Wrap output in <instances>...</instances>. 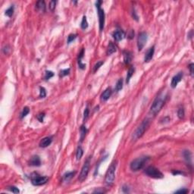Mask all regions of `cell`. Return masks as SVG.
<instances>
[{
    "label": "cell",
    "mask_w": 194,
    "mask_h": 194,
    "mask_svg": "<svg viewBox=\"0 0 194 194\" xmlns=\"http://www.w3.org/2000/svg\"><path fill=\"white\" fill-rule=\"evenodd\" d=\"M166 99H167V95L165 94H160L158 96L156 97V99L154 100L150 108V113L152 115H155L157 113L160 112V110L162 109V107L165 104Z\"/></svg>",
    "instance_id": "obj_1"
},
{
    "label": "cell",
    "mask_w": 194,
    "mask_h": 194,
    "mask_svg": "<svg viewBox=\"0 0 194 194\" xmlns=\"http://www.w3.org/2000/svg\"><path fill=\"white\" fill-rule=\"evenodd\" d=\"M116 168H117V161H114L109 166L105 177V182L108 186H112L115 181Z\"/></svg>",
    "instance_id": "obj_2"
},
{
    "label": "cell",
    "mask_w": 194,
    "mask_h": 194,
    "mask_svg": "<svg viewBox=\"0 0 194 194\" xmlns=\"http://www.w3.org/2000/svg\"><path fill=\"white\" fill-rule=\"evenodd\" d=\"M149 123H150V121L148 118L144 119L142 121V123L140 124V125L136 129L135 132L134 133V134H133V140H137L140 139V137H142L143 135L144 134L145 131L148 128V127L149 126Z\"/></svg>",
    "instance_id": "obj_3"
},
{
    "label": "cell",
    "mask_w": 194,
    "mask_h": 194,
    "mask_svg": "<svg viewBox=\"0 0 194 194\" xmlns=\"http://www.w3.org/2000/svg\"><path fill=\"white\" fill-rule=\"evenodd\" d=\"M149 159V157H147V156L137 158H136V159H134V161H131V163L130 165V168L133 171H140L144 167L145 164L146 163V161Z\"/></svg>",
    "instance_id": "obj_4"
},
{
    "label": "cell",
    "mask_w": 194,
    "mask_h": 194,
    "mask_svg": "<svg viewBox=\"0 0 194 194\" xmlns=\"http://www.w3.org/2000/svg\"><path fill=\"white\" fill-rule=\"evenodd\" d=\"M145 174L152 177V178H155V179H161V178H163L164 175L163 174L156 168L153 167V166H149L147 167L145 171H144Z\"/></svg>",
    "instance_id": "obj_5"
},
{
    "label": "cell",
    "mask_w": 194,
    "mask_h": 194,
    "mask_svg": "<svg viewBox=\"0 0 194 194\" xmlns=\"http://www.w3.org/2000/svg\"><path fill=\"white\" fill-rule=\"evenodd\" d=\"M101 1H98L96 3V9L97 12H98V16H99V22H100V31H103L104 29V25H105V12L104 10L101 9Z\"/></svg>",
    "instance_id": "obj_6"
},
{
    "label": "cell",
    "mask_w": 194,
    "mask_h": 194,
    "mask_svg": "<svg viewBox=\"0 0 194 194\" xmlns=\"http://www.w3.org/2000/svg\"><path fill=\"white\" fill-rule=\"evenodd\" d=\"M48 180H49L48 177L40 176V175H39L38 174H36V173H34L31 176V182H32V184L34 185V186L43 185V184L46 183Z\"/></svg>",
    "instance_id": "obj_7"
},
{
    "label": "cell",
    "mask_w": 194,
    "mask_h": 194,
    "mask_svg": "<svg viewBox=\"0 0 194 194\" xmlns=\"http://www.w3.org/2000/svg\"><path fill=\"white\" fill-rule=\"evenodd\" d=\"M89 166H90V157L86 160V161L84 162V165L82 167V169H81V171H80V174L79 178H78V180L80 182L85 180L86 178L87 177L88 173L89 171Z\"/></svg>",
    "instance_id": "obj_8"
},
{
    "label": "cell",
    "mask_w": 194,
    "mask_h": 194,
    "mask_svg": "<svg viewBox=\"0 0 194 194\" xmlns=\"http://www.w3.org/2000/svg\"><path fill=\"white\" fill-rule=\"evenodd\" d=\"M147 40H148V35L146 32H142L139 34L138 40H137V47L139 51H141L143 49Z\"/></svg>",
    "instance_id": "obj_9"
},
{
    "label": "cell",
    "mask_w": 194,
    "mask_h": 194,
    "mask_svg": "<svg viewBox=\"0 0 194 194\" xmlns=\"http://www.w3.org/2000/svg\"><path fill=\"white\" fill-rule=\"evenodd\" d=\"M182 77H183V73L182 72H179L177 74L174 76L171 79V87L175 88L177 86V85L178 84V83H180L181 81Z\"/></svg>",
    "instance_id": "obj_10"
},
{
    "label": "cell",
    "mask_w": 194,
    "mask_h": 194,
    "mask_svg": "<svg viewBox=\"0 0 194 194\" xmlns=\"http://www.w3.org/2000/svg\"><path fill=\"white\" fill-rule=\"evenodd\" d=\"M154 52H155V46H152L150 47L147 52H146L145 54V57H144V61L145 62H149L152 58H153V55H154Z\"/></svg>",
    "instance_id": "obj_11"
},
{
    "label": "cell",
    "mask_w": 194,
    "mask_h": 194,
    "mask_svg": "<svg viewBox=\"0 0 194 194\" xmlns=\"http://www.w3.org/2000/svg\"><path fill=\"white\" fill-rule=\"evenodd\" d=\"M52 142V137H46L43 138L40 142V146L41 148H46L48 147Z\"/></svg>",
    "instance_id": "obj_12"
},
{
    "label": "cell",
    "mask_w": 194,
    "mask_h": 194,
    "mask_svg": "<svg viewBox=\"0 0 194 194\" xmlns=\"http://www.w3.org/2000/svg\"><path fill=\"white\" fill-rule=\"evenodd\" d=\"M112 36L116 41H121L125 37V33L122 30H117L113 33Z\"/></svg>",
    "instance_id": "obj_13"
},
{
    "label": "cell",
    "mask_w": 194,
    "mask_h": 194,
    "mask_svg": "<svg viewBox=\"0 0 194 194\" xmlns=\"http://www.w3.org/2000/svg\"><path fill=\"white\" fill-rule=\"evenodd\" d=\"M112 94V89L110 87L107 88L101 95V100L103 101V102L107 101L111 97Z\"/></svg>",
    "instance_id": "obj_14"
},
{
    "label": "cell",
    "mask_w": 194,
    "mask_h": 194,
    "mask_svg": "<svg viewBox=\"0 0 194 194\" xmlns=\"http://www.w3.org/2000/svg\"><path fill=\"white\" fill-rule=\"evenodd\" d=\"M29 164H30V165H31V166H36V167L40 166V165H41V160H40V158L38 155H34V156H32V158H30V161H29Z\"/></svg>",
    "instance_id": "obj_15"
},
{
    "label": "cell",
    "mask_w": 194,
    "mask_h": 194,
    "mask_svg": "<svg viewBox=\"0 0 194 194\" xmlns=\"http://www.w3.org/2000/svg\"><path fill=\"white\" fill-rule=\"evenodd\" d=\"M117 49H116V46L115 45L112 43V42H110L109 46H108V49H107V51H106V53L108 55H110L113 53H115L116 52Z\"/></svg>",
    "instance_id": "obj_16"
},
{
    "label": "cell",
    "mask_w": 194,
    "mask_h": 194,
    "mask_svg": "<svg viewBox=\"0 0 194 194\" xmlns=\"http://www.w3.org/2000/svg\"><path fill=\"white\" fill-rule=\"evenodd\" d=\"M83 53H84V49H82V50L80 51V52L79 53V55H78V59H77V61H78V65H79V68L80 69H84L86 68V64H83L82 63V58L83 57Z\"/></svg>",
    "instance_id": "obj_17"
},
{
    "label": "cell",
    "mask_w": 194,
    "mask_h": 194,
    "mask_svg": "<svg viewBox=\"0 0 194 194\" xmlns=\"http://www.w3.org/2000/svg\"><path fill=\"white\" fill-rule=\"evenodd\" d=\"M132 60V53L129 51L124 52V61L125 64H129Z\"/></svg>",
    "instance_id": "obj_18"
},
{
    "label": "cell",
    "mask_w": 194,
    "mask_h": 194,
    "mask_svg": "<svg viewBox=\"0 0 194 194\" xmlns=\"http://www.w3.org/2000/svg\"><path fill=\"white\" fill-rule=\"evenodd\" d=\"M76 174V171H70V172H68L66 173L65 174H64L63 176V180L65 181V182H68L69 180H71L75 175Z\"/></svg>",
    "instance_id": "obj_19"
},
{
    "label": "cell",
    "mask_w": 194,
    "mask_h": 194,
    "mask_svg": "<svg viewBox=\"0 0 194 194\" xmlns=\"http://www.w3.org/2000/svg\"><path fill=\"white\" fill-rule=\"evenodd\" d=\"M36 8L42 12H46V3L44 1H38L36 4Z\"/></svg>",
    "instance_id": "obj_20"
},
{
    "label": "cell",
    "mask_w": 194,
    "mask_h": 194,
    "mask_svg": "<svg viewBox=\"0 0 194 194\" xmlns=\"http://www.w3.org/2000/svg\"><path fill=\"white\" fill-rule=\"evenodd\" d=\"M83 155V149H82L81 146H78L77 149V152H76V158L77 160H80L82 156Z\"/></svg>",
    "instance_id": "obj_21"
},
{
    "label": "cell",
    "mask_w": 194,
    "mask_h": 194,
    "mask_svg": "<svg viewBox=\"0 0 194 194\" xmlns=\"http://www.w3.org/2000/svg\"><path fill=\"white\" fill-rule=\"evenodd\" d=\"M86 132H87V130L86 128V127L84 125H82L80 127V141L82 142L83 140V139L85 138L86 137Z\"/></svg>",
    "instance_id": "obj_22"
},
{
    "label": "cell",
    "mask_w": 194,
    "mask_h": 194,
    "mask_svg": "<svg viewBox=\"0 0 194 194\" xmlns=\"http://www.w3.org/2000/svg\"><path fill=\"white\" fill-rule=\"evenodd\" d=\"M134 68L133 67L130 68L128 71H127V78H126V83H128L130 82V80L131 78V77L133 76L134 74Z\"/></svg>",
    "instance_id": "obj_23"
},
{
    "label": "cell",
    "mask_w": 194,
    "mask_h": 194,
    "mask_svg": "<svg viewBox=\"0 0 194 194\" xmlns=\"http://www.w3.org/2000/svg\"><path fill=\"white\" fill-rule=\"evenodd\" d=\"M184 158L186 159V161H188L189 163L191 162V152L189 150H185L183 153Z\"/></svg>",
    "instance_id": "obj_24"
},
{
    "label": "cell",
    "mask_w": 194,
    "mask_h": 194,
    "mask_svg": "<svg viewBox=\"0 0 194 194\" xmlns=\"http://www.w3.org/2000/svg\"><path fill=\"white\" fill-rule=\"evenodd\" d=\"M122 88H123V79L121 78L117 81V83L115 85V90L118 92L121 89H122Z\"/></svg>",
    "instance_id": "obj_25"
},
{
    "label": "cell",
    "mask_w": 194,
    "mask_h": 194,
    "mask_svg": "<svg viewBox=\"0 0 194 194\" xmlns=\"http://www.w3.org/2000/svg\"><path fill=\"white\" fill-rule=\"evenodd\" d=\"M80 27L83 30H86L88 27V22H87L86 16L83 17V19H82V21H81V24H80Z\"/></svg>",
    "instance_id": "obj_26"
},
{
    "label": "cell",
    "mask_w": 194,
    "mask_h": 194,
    "mask_svg": "<svg viewBox=\"0 0 194 194\" xmlns=\"http://www.w3.org/2000/svg\"><path fill=\"white\" fill-rule=\"evenodd\" d=\"M14 14V6H10L6 11V15L8 17H12Z\"/></svg>",
    "instance_id": "obj_27"
},
{
    "label": "cell",
    "mask_w": 194,
    "mask_h": 194,
    "mask_svg": "<svg viewBox=\"0 0 194 194\" xmlns=\"http://www.w3.org/2000/svg\"><path fill=\"white\" fill-rule=\"evenodd\" d=\"M103 61H98L97 62L95 65H94V67H93V70H92V72L93 73H95V72H96L97 71H98L100 68V67L103 64Z\"/></svg>",
    "instance_id": "obj_28"
},
{
    "label": "cell",
    "mask_w": 194,
    "mask_h": 194,
    "mask_svg": "<svg viewBox=\"0 0 194 194\" xmlns=\"http://www.w3.org/2000/svg\"><path fill=\"white\" fill-rule=\"evenodd\" d=\"M185 115V112H184V109L183 108H180L177 111V116L180 119H182L184 118Z\"/></svg>",
    "instance_id": "obj_29"
},
{
    "label": "cell",
    "mask_w": 194,
    "mask_h": 194,
    "mask_svg": "<svg viewBox=\"0 0 194 194\" xmlns=\"http://www.w3.org/2000/svg\"><path fill=\"white\" fill-rule=\"evenodd\" d=\"M29 112H30L29 108H28V107H24V108L23 109V111H22L21 114V118H23L26 117V116L29 114Z\"/></svg>",
    "instance_id": "obj_30"
},
{
    "label": "cell",
    "mask_w": 194,
    "mask_h": 194,
    "mask_svg": "<svg viewBox=\"0 0 194 194\" xmlns=\"http://www.w3.org/2000/svg\"><path fill=\"white\" fill-rule=\"evenodd\" d=\"M46 95V91L44 87H40V98H45Z\"/></svg>",
    "instance_id": "obj_31"
},
{
    "label": "cell",
    "mask_w": 194,
    "mask_h": 194,
    "mask_svg": "<svg viewBox=\"0 0 194 194\" xmlns=\"http://www.w3.org/2000/svg\"><path fill=\"white\" fill-rule=\"evenodd\" d=\"M70 74V68H68V69H64V70H61L60 71V74H59V76L61 77H63L66 75H68Z\"/></svg>",
    "instance_id": "obj_32"
},
{
    "label": "cell",
    "mask_w": 194,
    "mask_h": 194,
    "mask_svg": "<svg viewBox=\"0 0 194 194\" xmlns=\"http://www.w3.org/2000/svg\"><path fill=\"white\" fill-rule=\"evenodd\" d=\"M54 76V73L52 71H46V73H45V80H49L50 79L51 77H52Z\"/></svg>",
    "instance_id": "obj_33"
},
{
    "label": "cell",
    "mask_w": 194,
    "mask_h": 194,
    "mask_svg": "<svg viewBox=\"0 0 194 194\" xmlns=\"http://www.w3.org/2000/svg\"><path fill=\"white\" fill-rule=\"evenodd\" d=\"M56 3H57V2L56 1H51L50 3H49V9H50V11L51 12H53L55 9V6H56Z\"/></svg>",
    "instance_id": "obj_34"
},
{
    "label": "cell",
    "mask_w": 194,
    "mask_h": 194,
    "mask_svg": "<svg viewBox=\"0 0 194 194\" xmlns=\"http://www.w3.org/2000/svg\"><path fill=\"white\" fill-rule=\"evenodd\" d=\"M89 109L86 107V108L85 109L84 112H83V121H84L89 118Z\"/></svg>",
    "instance_id": "obj_35"
},
{
    "label": "cell",
    "mask_w": 194,
    "mask_h": 194,
    "mask_svg": "<svg viewBox=\"0 0 194 194\" xmlns=\"http://www.w3.org/2000/svg\"><path fill=\"white\" fill-rule=\"evenodd\" d=\"M77 37V35L76 34H70L68 37V43H71L72 41H74Z\"/></svg>",
    "instance_id": "obj_36"
},
{
    "label": "cell",
    "mask_w": 194,
    "mask_h": 194,
    "mask_svg": "<svg viewBox=\"0 0 194 194\" xmlns=\"http://www.w3.org/2000/svg\"><path fill=\"white\" fill-rule=\"evenodd\" d=\"M9 190L12 191V192H14V193H18V192H20V190L18 189V188H17L16 186H10V187H9Z\"/></svg>",
    "instance_id": "obj_37"
},
{
    "label": "cell",
    "mask_w": 194,
    "mask_h": 194,
    "mask_svg": "<svg viewBox=\"0 0 194 194\" xmlns=\"http://www.w3.org/2000/svg\"><path fill=\"white\" fill-rule=\"evenodd\" d=\"M37 118L40 122H43V120H44V118H45V113H40V115H37Z\"/></svg>",
    "instance_id": "obj_38"
},
{
    "label": "cell",
    "mask_w": 194,
    "mask_h": 194,
    "mask_svg": "<svg viewBox=\"0 0 194 194\" xmlns=\"http://www.w3.org/2000/svg\"><path fill=\"white\" fill-rule=\"evenodd\" d=\"M194 66V64H192V63H191L189 65V71H190V75L192 76V77H193V67Z\"/></svg>",
    "instance_id": "obj_39"
},
{
    "label": "cell",
    "mask_w": 194,
    "mask_h": 194,
    "mask_svg": "<svg viewBox=\"0 0 194 194\" xmlns=\"http://www.w3.org/2000/svg\"><path fill=\"white\" fill-rule=\"evenodd\" d=\"M188 192L187 189H179L177 191H176L175 192L176 193H186Z\"/></svg>",
    "instance_id": "obj_40"
},
{
    "label": "cell",
    "mask_w": 194,
    "mask_h": 194,
    "mask_svg": "<svg viewBox=\"0 0 194 194\" xmlns=\"http://www.w3.org/2000/svg\"><path fill=\"white\" fill-rule=\"evenodd\" d=\"M122 189H123V192H129V189H128V187H127V186H124L123 188H122Z\"/></svg>",
    "instance_id": "obj_41"
},
{
    "label": "cell",
    "mask_w": 194,
    "mask_h": 194,
    "mask_svg": "<svg viewBox=\"0 0 194 194\" xmlns=\"http://www.w3.org/2000/svg\"><path fill=\"white\" fill-rule=\"evenodd\" d=\"M106 192V191L103 190V189H102V190H100V189H95V190L93 191V192H97V193H99V192L103 193V192Z\"/></svg>",
    "instance_id": "obj_42"
},
{
    "label": "cell",
    "mask_w": 194,
    "mask_h": 194,
    "mask_svg": "<svg viewBox=\"0 0 194 194\" xmlns=\"http://www.w3.org/2000/svg\"><path fill=\"white\" fill-rule=\"evenodd\" d=\"M134 30H131V34H129V37H130L129 38H130V39H132V38L134 37Z\"/></svg>",
    "instance_id": "obj_43"
}]
</instances>
